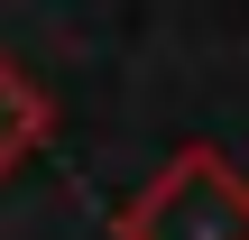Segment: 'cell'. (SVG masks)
Listing matches in <instances>:
<instances>
[{"instance_id":"6da1fadb","label":"cell","mask_w":249,"mask_h":240,"mask_svg":"<svg viewBox=\"0 0 249 240\" xmlns=\"http://www.w3.org/2000/svg\"><path fill=\"white\" fill-rule=\"evenodd\" d=\"M120 240H249V185L222 148L194 139L120 203Z\"/></svg>"},{"instance_id":"7a4b0ae2","label":"cell","mask_w":249,"mask_h":240,"mask_svg":"<svg viewBox=\"0 0 249 240\" xmlns=\"http://www.w3.org/2000/svg\"><path fill=\"white\" fill-rule=\"evenodd\" d=\"M46 129H55V102H46V92H37V83L0 55V176H9V166H18Z\"/></svg>"}]
</instances>
